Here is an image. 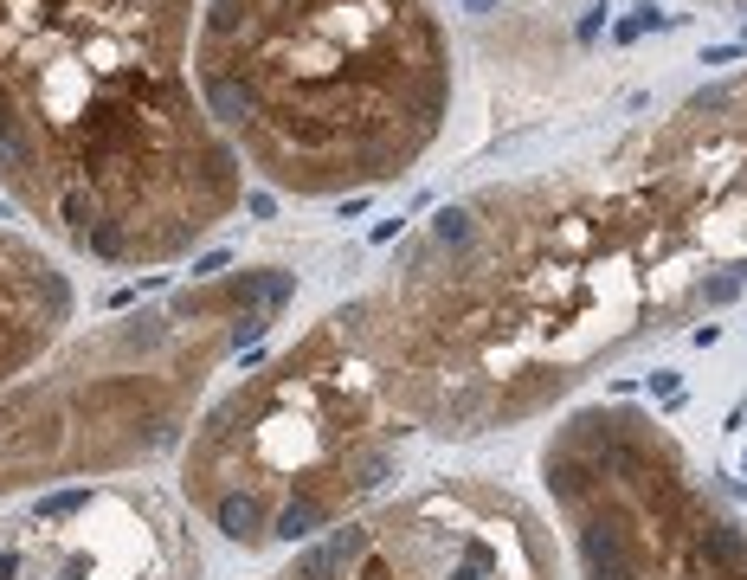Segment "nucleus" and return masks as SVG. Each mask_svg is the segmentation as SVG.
<instances>
[{"label":"nucleus","instance_id":"2","mask_svg":"<svg viewBox=\"0 0 747 580\" xmlns=\"http://www.w3.org/2000/svg\"><path fill=\"white\" fill-rule=\"evenodd\" d=\"M0 187L110 271L213 239L245 162L193 77V0H0Z\"/></svg>","mask_w":747,"mask_h":580},{"label":"nucleus","instance_id":"7","mask_svg":"<svg viewBox=\"0 0 747 580\" xmlns=\"http://www.w3.org/2000/svg\"><path fill=\"white\" fill-rule=\"evenodd\" d=\"M187 516L148 484H71L0 535V580H193Z\"/></svg>","mask_w":747,"mask_h":580},{"label":"nucleus","instance_id":"5","mask_svg":"<svg viewBox=\"0 0 747 580\" xmlns=\"http://www.w3.org/2000/svg\"><path fill=\"white\" fill-rule=\"evenodd\" d=\"M290 297L284 271H232L97 329L65 361L0 387V503L65 477H116L168 451L207 374L264 335Z\"/></svg>","mask_w":747,"mask_h":580},{"label":"nucleus","instance_id":"4","mask_svg":"<svg viewBox=\"0 0 747 580\" xmlns=\"http://www.w3.org/2000/svg\"><path fill=\"white\" fill-rule=\"evenodd\" d=\"M400 445L329 309L271 368L213 400L181 451V490L187 510L239 549L316 541L380 496Z\"/></svg>","mask_w":747,"mask_h":580},{"label":"nucleus","instance_id":"3","mask_svg":"<svg viewBox=\"0 0 747 580\" xmlns=\"http://www.w3.org/2000/svg\"><path fill=\"white\" fill-rule=\"evenodd\" d=\"M193 77L271 187L329 201L400 181L445 136L451 32L431 0H213Z\"/></svg>","mask_w":747,"mask_h":580},{"label":"nucleus","instance_id":"1","mask_svg":"<svg viewBox=\"0 0 747 580\" xmlns=\"http://www.w3.org/2000/svg\"><path fill=\"white\" fill-rule=\"evenodd\" d=\"M741 290L747 71H728L593 168L439 207L335 323L400 439H484Z\"/></svg>","mask_w":747,"mask_h":580},{"label":"nucleus","instance_id":"8","mask_svg":"<svg viewBox=\"0 0 747 580\" xmlns=\"http://www.w3.org/2000/svg\"><path fill=\"white\" fill-rule=\"evenodd\" d=\"M71 323V278L20 232H0V387L26 380Z\"/></svg>","mask_w":747,"mask_h":580},{"label":"nucleus","instance_id":"9","mask_svg":"<svg viewBox=\"0 0 747 580\" xmlns=\"http://www.w3.org/2000/svg\"><path fill=\"white\" fill-rule=\"evenodd\" d=\"M271 580H342V574H335V555H329V541L316 535V541H309V549H303V555H297L290 567H278Z\"/></svg>","mask_w":747,"mask_h":580},{"label":"nucleus","instance_id":"6","mask_svg":"<svg viewBox=\"0 0 747 580\" xmlns=\"http://www.w3.org/2000/svg\"><path fill=\"white\" fill-rule=\"evenodd\" d=\"M574 580H747V522L645 406H574L541 445Z\"/></svg>","mask_w":747,"mask_h":580}]
</instances>
